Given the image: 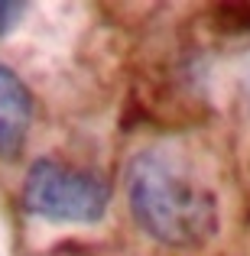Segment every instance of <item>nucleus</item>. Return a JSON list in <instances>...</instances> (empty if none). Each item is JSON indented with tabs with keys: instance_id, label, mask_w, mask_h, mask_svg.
I'll return each mask as SVG.
<instances>
[{
	"instance_id": "nucleus-1",
	"label": "nucleus",
	"mask_w": 250,
	"mask_h": 256,
	"mask_svg": "<svg viewBox=\"0 0 250 256\" xmlns=\"http://www.w3.org/2000/svg\"><path fill=\"white\" fill-rule=\"evenodd\" d=\"M127 201L137 224L163 246L195 250L218 234L214 192L172 146H150L133 156Z\"/></svg>"
},
{
	"instance_id": "nucleus-3",
	"label": "nucleus",
	"mask_w": 250,
	"mask_h": 256,
	"mask_svg": "<svg viewBox=\"0 0 250 256\" xmlns=\"http://www.w3.org/2000/svg\"><path fill=\"white\" fill-rule=\"evenodd\" d=\"M30 124H33L30 88L20 82L17 72L0 65V159L4 162H17L23 156Z\"/></svg>"
},
{
	"instance_id": "nucleus-5",
	"label": "nucleus",
	"mask_w": 250,
	"mask_h": 256,
	"mask_svg": "<svg viewBox=\"0 0 250 256\" xmlns=\"http://www.w3.org/2000/svg\"><path fill=\"white\" fill-rule=\"evenodd\" d=\"M23 13H26V4H17V0H0V36H7V32L23 20Z\"/></svg>"
},
{
	"instance_id": "nucleus-6",
	"label": "nucleus",
	"mask_w": 250,
	"mask_h": 256,
	"mask_svg": "<svg viewBox=\"0 0 250 256\" xmlns=\"http://www.w3.org/2000/svg\"><path fill=\"white\" fill-rule=\"evenodd\" d=\"M244 94H247V100H250V62H247V68H244Z\"/></svg>"
},
{
	"instance_id": "nucleus-2",
	"label": "nucleus",
	"mask_w": 250,
	"mask_h": 256,
	"mask_svg": "<svg viewBox=\"0 0 250 256\" xmlns=\"http://www.w3.org/2000/svg\"><path fill=\"white\" fill-rule=\"evenodd\" d=\"M111 192L94 172L72 169L56 159H39L26 172L23 208L52 224H98L107 214Z\"/></svg>"
},
{
	"instance_id": "nucleus-4",
	"label": "nucleus",
	"mask_w": 250,
	"mask_h": 256,
	"mask_svg": "<svg viewBox=\"0 0 250 256\" xmlns=\"http://www.w3.org/2000/svg\"><path fill=\"white\" fill-rule=\"evenodd\" d=\"M214 20L227 32H247L250 30V4H221L214 10Z\"/></svg>"
}]
</instances>
